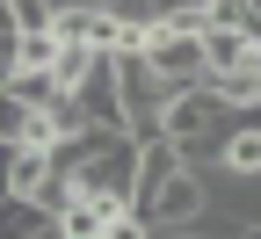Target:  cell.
<instances>
[{"label":"cell","mask_w":261,"mask_h":239,"mask_svg":"<svg viewBox=\"0 0 261 239\" xmlns=\"http://www.w3.org/2000/svg\"><path fill=\"white\" fill-rule=\"evenodd\" d=\"M225 123H232V109L218 101L211 80H196V87H174L167 101H160V138H174L189 167H203L211 174V160H218V138H225Z\"/></svg>","instance_id":"cell-1"},{"label":"cell","mask_w":261,"mask_h":239,"mask_svg":"<svg viewBox=\"0 0 261 239\" xmlns=\"http://www.w3.org/2000/svg\"><path fill=\"white\" fill-rule=\"evenodd\" d=\"M138 58L152 65L160 73V87H196L203 80V37H196V29H174V22H152L145 29V44H138Z\"/></svg>","instance_id":"cell-2"},{"label":"cell","mask_w":261,"mask_h":239,"mask_svg":"<svg viewBox=\"0 0 261 239\" xmlns=\"http://www.w3.org/2000/svg\"><path fill=\"white\" fill-rule=\"evenodd\" d=\"M65 94L80 101L87 130H123V101H116V58H109V51L94 58V65H87V73H80L73 87H65Z\"/></svg>","instance_id":"cell-3"},{"label":"cell","mask_w":261,"mask_h":239,"mask_svg":"<svg viewBox=\"0 0 261 239\" xmlns=\"http://www.w3.org/2000/svg\"><path fill=\"white\" fill-rule=\"evenodd\" d=\"M196 37H203V80H218V73H232V65H254V58H261V29H254V22H203Z\"/></svg>","instance_id":"cell-4"},{"label":"cell","mask_w":261,"mask_h":239,"mask_svg":"<svg viewBox=\"0 0 261 239\" xmlns=\"http://www.w3.org/2000/svg\"><path fill=\"white\" fill-rule=\"evenodd\" d=\"M51 37H58V44L116 51V15H109V8H94V0H58V8H51Z\"/></svg>","instance_id":"cell-5"},{"label":"cell","mask_w":261,"mask_h":239,"mask_svg":"<svg viewBox=\"0 0 261 239\" xmlns=\"http://www.w3.org/2000/svg\"><path fill=\"white\" fill-rule=\"evenodd\" d=\"M211 174H225V181H261V116H232V123H225Z\"/></svg>","instance_id":"cell-6"},{"label":"cell","mask_w":261,"mask_h":239,"mask_svg":"<svg viewBox=\"0 0 261 239\" xmlns=\"http://www.w3.org/2000/svg\"><path fill=\"white\" fill-rule=\"evenodd\" d=\"M109 218H123V210H109V203H94V196H58L51 232H58V239H102Z\"/></svg>","instance_id":"cell-7"},{"label":"cell","mask_w":261,"mask_h":239,"mask_svg":"<svg viewBox=\"0 0 261 239\" xmlns=\"http://www.w3.org/2000/svg\"><path fill=\"white\" fill-rule=\"evenodd\" d=\"M211 87H218V101H225L232 116H261V58H254V65H232V73H218Z\"/></svg>","instance_id":"cell-8"},{"label":"cell","mask_w":261,"mask_h":239,"mask_svg":"<svg viewBox=\"0 0 261 239\" xmlns=\"http://www.w3.org/2000/svg\"><path fill=\"white\" fill-rule=\"evenodd\" d=\"M51 232V210L29 196H0V239H44Z\"/></svg>","instance_id":"cell-9"},{"label":"cell","mask_w":261,"mask_h":239,"mask_svg":"<svg viewBox=\"0 0 261 239\" xmlns=\"http://www.w3.org/2000/svg\"><path fill=\"white\" fill-rule=\"evenodd\" d=\"M22 123H29V101H15L0 87V145H22Z\"/></svg>","instance_id":"cell-10"},{"label":"cell","mask_w":261,"mask_h":239,"mask_svg":"<svg viewBox=\"0 0 261 239\" xmlns=\"http://www.w3.org/2000/svg\"><path fill=\"white\" fill-rule=\"evenodd\" d=\"M247 22H254V29H261V0H247Z\"/></svg>","instance_id":"cell-11"},{"label":"cell","mask_w":261,"mask_h":239,"mask_svg":"<svg viewBox=\"0 0 261 239\" xmlns=\"http://www.w3.org/2000/svg\"><path fill=\"white\" fill-rule=\"evenodd\" d=\"M102 239H109V232H102Z\"/></svg>","instance_id":"cell-12"}]
</instances>
